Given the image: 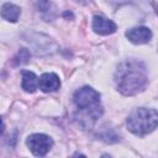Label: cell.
Returning <instances> with one entry per match:
<instances>
[{
    "instance_id": "cell-1",
    "label": "cell",
    "mask_w": 158,
    "mask_h": 158,
    "mask_svg": "<svg viewBox=\"0 0 158 158\" xmlns=\"http://www.w3.org/2000/svg\"><path fill=\"white\" fill-rule=\"evenodd\" d=\"M115 83L117 90L127 96L143 91L148 84L144 64L136 59L122 62L115 72Z\"/></svg>"
},
{
    "instance_id": "cell-2",
    "label": "cell",
    "mask_w": 158,
    "mask_h": 158,
    "mask_svg": "<svg viewBox=\"0 0 158 158\" xmlns=\"http://www.w3.org/2000/svg\"><path fill=\"white\" fill-rule=\"evenodd\" d=\"M127 128L136 136H146L153 132L158 125V112L156 109L137 107L126 120Z\"/></svg>"
},
{
    "instance_id": "cell-3",
    "label": "cell",
    "mask_w": 158,
    "mask_h": 158,
    "mask_svg": "<svg viewBox=\"0 0 158 158\" xmlns=\"http://www.w3.org/2000/svg\"><path fill=\"white\" fill-rule=\"evenodd\" d=\"M73 100L79 110H90L100 106V94L90 86H83L78 89L74 93Z\"/></svg>"
},
{
    "instance_id": "cell-4",
    "label": "cell",
    "mask_w": 158,
    "mask_h": 158,
    "mask_svg": "<svg viewBox=\"0 0 158 158\" xmlns=\"http://www.w3.org/2000/svg\"><path fill=\"white\" fill-rule=\"evenodd\" d=\"M26 144L35 156L43 157L52 148L53 139L44 133H33V135H30L27 137Z\"/></svg>"
},
{
    "instance_id": "cell-5",
    "label": "cell",
    "mask_w": 158,
    "mask_h": 158,
    "mask_svg": "<svg viewBox=\"0 0 158 158\" xmlns=\"http://www.w3.org/2000/svg\"><path fill=\"white\" fill-rule=\"evenodd\" d=\"M126 37L130 42L135 44H143L148 43L152 38V31L148 27L139 26V27H132L126 31Z\"/></svg>"
},
{
    "instance_id": "cell-6",
    "label": "cell",
    "mask_w": 158,
    "mask_h": 158,
    "mask_svg": "<svg viewBox=\"0 0 158 158\" xmlns=\"http://www.w3.org/2000/svg\"><path fill=\"white\" fill-rule=\"evenodd\" d=\"M91 27L94 30L95 33H99V35H111L116 31L117 26L114 21L109 20V19H105L102 16H94L93 19V23H91Z\"/></svg>"
},
{
    "instance_id": "cell-7",
    "label": "cell",
    "mask_w": 158,
    "mask_h": 158,
    "mask_svg": "<svg viewBox=\"0 0 158 158\" xmlns=\"http://www.w3.org/2000/svg\"><path fill=\"white\" fill-rule=\"evenodd\" d=\"M38 86L43 93H52L59 89L60 80L54 73H44L38 79Z\"/></svg>"
},
{
    "instance_id": "cell-8",
    "label": "cell",
    "mask_w": 158,
    "mask_h": 158,
    "mask_svg": "<svg viewBox=\"0 0 158 158\" xmlns=\"http://www.w3.org/2000/svg\"><path fill=\"white\" fill-rule=\"evenodd\" d=\"M36 9L44 21H53L57 17V7L51 0H37Z\"/></svg>"
},
{
    "instance_id": "cell-9",
    "label": "cell",
    "mask_w": 158,
    "mask_h": 158,
    "mask_svg": "<svg viewBox=\"0 0 158 158\" xmlns=\"http://www.w3.org/2000/svg\"><path fill=\"white\" fill-rule=\"evenodd\" d=\"M0 15L4 20L9 21V22H16L21 15V9L11 2H6L1 6L0 9Z\"/></svg>"
},
{
    "instance_id": "cell-10",
    "label": "cell",
    "mask_w": 158,
    "mask_h": 158,
    "mask_svg": "<svg viewBox=\"0 0 158 158\" xmlns=\"http://www.w3.org/2000/svg\"><path fill=\"white\" fill-rule=\"evenodd\" d=\"M38 88V78L35 73L23 70L22 72V89L27 93H35Z\"/></svg>"
},
{
    "instance_id": "cell-11",
    "label": "cell",
    "mask_w": 158,
    "mask_h": 158,
    "mask_svg": "<svg viewBox=\"0 0 158 158\" xmlns=\"http://www.w3.org/2000/svg\"><path fill=\"white\" fill-rule=\"evenodd\" d=\"M30 59V52L26 48H21L17 53V56L14 58V64L15 65H21V64H26Z\"/></svg>"
},
{
    "instance_id": "cell-12",
    "label": "cell",
    "mask_w": 158,
    "mask_h": 158,
    "mask_svg": "<svg viewBox=\"0 0 158 158\" xmlns=\"http://www.w3.org/2000/svg\"><path fill=\"white\" fill-rule=\"evenodd\" d=\"M2 131H4V122H2V120L0 117V133H2Z\"/></svg>"
},
{
    "instance_id": "cell-13",
    "label": "cell",
    "mask_w": 158,
    "mask_h": 158,
    "mask_svg": "<svg viewBox=\"0 0 158 158\" xmlns=\"http://www.w3.org/2000/svg\"><path fill=\"white\" fill-rule=\"evenodd\" d=\"M78 2H80V4H88L89 1H91V0H77Z\"/></svg>"
}]
</instances>
